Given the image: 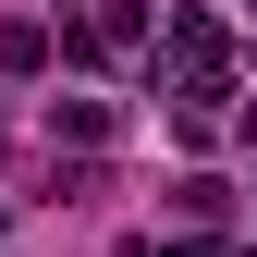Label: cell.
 I'll list each match as a JSON object with an SVG mask.
<instances>
[{
	"label": "cell",
	"instance_id": "cell-1",
	"mask_svg": "<svg viewBox=\"0 0 257 257\" xmlns=\"http://www.w3.org/2000/svg\"><path fill=\"white\" fill-rule=\"evenodd\" d=\"M110 122H122L110 98H61V110H49V135H74V147H98V135H110Z\"/></svg>",
	"mask_w": 257,
	"mask_h": 257
},
{
	"label": "cell",
	"instance_id": "cell-2",
	"mask_svg": "<svg viewBox=\"0 0 257 257\" xmlns=\"http://www.w3.org/2000/svg\"><path fill=\"white\" fill-rule=\"evenodd\" d=\"M0 220H13V208H0Z\"/></svg>",
	"mask_w": 257,
	"mask_h": 257
},
{
	"label": "cell",
	"instance_id": "cell-3",
	"mask_svg": "<svg viewBox=\"0 0 257 257\" xmlns=\"http://www.w3.org/2000/svg\"><path fill=\"white\" fill-rule=\"evenodd\" d=\"M245 257H257V245H245Z\"/></svg>",
	"mask_w": 257,
	"mask_h": 257
}]
</instances>
